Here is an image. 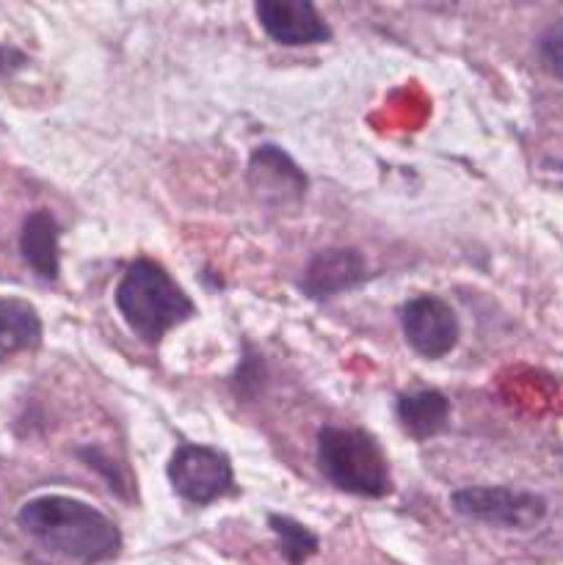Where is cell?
Returning <instances> with one entry per match:
<instances>
[{"label": "cell", "instance_id": "2", "mask_svg": "<svg viewBox=\"0 0 563 565\" xmlns=\"http://www.w3.org/2000/svg\"><path fill=\"white\" fill-rule=\"evenodd\" d=\"M116 307L138 340L158 345L171 329L191 320L196 307L188 292L152 259H136L116 285Z\"/></svg>", "mask_w": 563, "mask_h": 565}, {"label": "cell", "instance_id": "13", "mask_svg": "<svg viewBox=\"0 0 563 565\" xmlns=\"http://www.w3.org/2000/svg\"><path fill=\"white\" fill-rule=\"evenodd\" d=\"M268 527L274 530L276 539H279L282 555H285V561L290 565L307 563L309 557L318 552V535H315L312 530L304 527L301 522H296V519L276 516V513H270Z\"/></svg>", "mask_w": 563, "mask_h": 565}, {"label": "cell", "instance_id": "12", "mask_svg": "<svg viewBox=\"0 0 563 565\" xmlns=\"http://www.w3.org/2000/svg\"><path fill=\"white\" fill-rule=\"evenodd\" d=\"M42 318L22 298H0V362L39 348Z\"/></svg>", "mask_w": 563, "mask_h": 565}, {"label": "cell", "instance_id": "5", "mask_svg": "<svg viewBox=\"0 0 563 565\" xmlns=\"http://www.w3.org/2000/svg\"><path fill=\"white\" fill-rule=\"evenodd\" d=\"M169 483L193 505H210L235 491V472L230 458L215 447L180 445L169 458Z\"/></svg>", "mask_w": 563, "mask_h": 565}, {"label": "cell", "instance_id": "6", "mask_svg": "<svg viewBox=\"0 0 563 565\" xmlns=\"http://www.w3.org/2000/svg\"><path fill=\"white\" fill-rule=\"evenodd\" d=\"M401 326L408 345L425 359L447 356L456 348L458 334H461L450 303L436 296L408 298L401 309Z\"/></svg>", "mask_w": 563, "mask_h": 565}, {"label": "cell", "instance_id": "10", "mask_svg": "<svg viewBox=\"0 0 563 565\" xmlns=\"http://www.w3.org/2000/svg\"><path fill=\"white\" fill-rule=\"evenodd\" d=\"M395 414L401 428L412 439L425 441L445 430L447 417H450V401L439 390H417L397 397Z\"/></svg>", "mask_w": 563, "mask_h": 565}, {"label": "cell", "instance_id": "8", "mask_svg": "<svg viewBox=\"0 0 563 565\" xmlns=\"http://www.w3.org/2000/svg\"><path fill=\"white\" fill-rule=\"evenodd\" d=\"M248 185L270 204H296L307 193V174L293 163L290 154L274 143H263L248 160Z\"/></svg>", "mask_w": 563, "mask_h": 565}, {"label": "cell", "instance_id": "1", "mask_svg": "<svg viewBox=\"0 0 563 565\" xmlns=\"http://www.w3.org/2000/svg\"><path fill=\"white\" fill-rule=\"evenodd\" d=\"M17 524L50 555L81 565L110 561L121 550L119 527L103 511L75 497H36L20 508Z\"/></svg>", "mask_w": 563, "mask_h": 565}, {"label": "cell", "instance_id": "15", "mask_svg": "<svg viewBox=\"0 0 563 565\" xmlns=\"http://www.w3.org/2000/svg\"><path fill=\"white\" fill-rule=\"evenodd\" d=\"M25 53L9 44H0V75H14L20 66H25Z\"/></svg>", "mask_w": 563, "mask_h": 565}, {"label": "cell", "instance_id": "3", "mask_svg": "<svg viewBox=\"0 0 563 565\" xmlns=\"http://www.w3.org/2000/svg\"><path fill=\"white\" fill-rule=\"evenodd\" d=\"M318 469L334 489L364 500L392 494V475L379 439L364 428L326 425L318 434Z\"/></svg>", "mask_w": 563, "mask_h": 565}, {"label": "cell", "instance_id": "11", "mask_svg": "<svg viewBox=\"0 0 563 565\" xmlns=\"http://www.w3.org/2000/svg\"><path fill=\"white\" fill-rule=\"evenodd\" d=\"M59 221L50 210H33L22 224L20 252L25 263L44 279H59Z\"/></svg>", "mask_w": 563, "mask_h": 565}, {"label": "cell", "instance_id": "7", "mask_svg": "<svg viewBox=\"0 0 563 565\" xmlns=\"http://www.w3.org/2000/svg\"><path fill=\"white\" fill-rule=\"evenodd\" d=\"M257 20L263 31L285 47L320 44L331 39V28L309 0H257Z\"/></svg>", "mask_w": 563, "mask_h": 565}, {"label": "cell", "instance_id": "9", "mask_svg": "<svg viewBox=\"0 0 563 565\" xmlns=\"http://www.w3.org/2000/svg\"><path fill=\"white\" fill-rule=\"evenodd\" d=\"M364 279H368V265H364L362 254L353 252V248H326L309 259L298 287L307 298L323 301V298H334L340 292L353 290Z\"/></svg>", "mask_w": 563, "mask_h": 565}, {"label": "cell", "instance_id": "14", "mask_svg": "<svg viewBox=\"0 0 563 565\" xmlns=\"http://www.w3.org/2000/svg\"><path fill=\"white\" fill-rule=\"evenodd\" d=\"M539 55L552 75L563 77V20L546 28L539 39Z\"/></svg>", "mask_w": 563, "mask_h": 565}, {"label": "cell", "instance_id": "4", "mask_svg": "<svg viewBox=\"0 0 563 565\" xmlns=\"http://www.w3.org/2000/svg\"><path fill=\"white\" fill-rule=\"evenodd\" d=\"M450 505L469 522L495 524L508 530H530L546 516V500L533 491H513L502 486H469L453 491Z\"/></svg>", "mask_w": 563, "mask_h": 565}]
</instances>
